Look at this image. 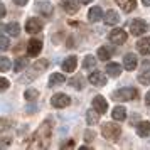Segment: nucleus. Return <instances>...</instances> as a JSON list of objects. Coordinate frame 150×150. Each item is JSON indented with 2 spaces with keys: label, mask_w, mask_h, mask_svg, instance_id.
I'll use <instances>...</instances> for the list:
<instances>
[{
  "label": "nucleus",
  "mask_w": 150,
  "mask_h": 150,
  "mask_svg": "<svg viewBox=\"0 0 150 150\" xmlns=\"http://www.w3.org/2000/svg\"><path fill=\"white\" fill-rule=\"evenodd\" d=\"M49 138H51V125H49V122H44L41 125V128L37 130V133L34 135V140H37V143H34L32 147L46 149L49 143Z\"/></svg>",
  "instance_id": "nucleus-1"
},
{
  "label": "nucleus",
  "mask_w": 150,
  "mask_h": 150,
  "mask_svg": "<svg viewBox=\"0 0 150 150\" xmlns=\"http://www.w3.org/2000/svg\"><path fill=\"white\" fill-rule=\"evenodd\" d=\"M101 133L105 138L115 142L122 135V128H120V125H115V123H105V125H101Z\"/></svg>",
  "instance_id": "nucleus-2"
},
{
  "label": "nucleus",
  "mask_w": 150,
  "mask_h": 150,
  "mask_svg": "<svg viewBox=\"0 0 150 150\" xmlns=\"http://www.w3.org/2000/svg\"><path fill=\"white\" fill-rule=\"evenodd\" d=\"M138 96V91L135 88H122V89H116L113 93V100L116 101H130Z\"/></svg>",
  "instance_id": "nucleus-3"
},
{
  "label": "nucleus",
  "mask_w": 150,
  "mask_h": 150,
  "mask_svg": "<svg viewBox=\"0 0 150 150\" xmlns=\"http://www.w3.org/2000/svg\"><path fill=\"white\" fill-rule=\"evenodd\" d=\"M51 103L54 108H66L69 103H71V98L64 93H56L52 98H51Z\"/></svg>",
  "instance_id": "nucleus-4"
},
{
  "label": "nucleus",
  "mask_w": 150,
  "mask_h": 150,
  "mask_svg": "<svg viewBox=\"0 0 150 150\" xmlns=\"http://www.w3.org/2000/svg\"><path fill=\"white\" fill-rule=\"evenodd\" d=\"M147 30V22L142 19H135V21L130 22V32L133 35H142Z\"/></svg>",
  "instance_id": "nucleus-5"
},
{
  "label": "nucleus",
  "mask_w": 150,
  "mask_h": 150,
  "mask_svg": "<svg viewBox=\"0 0 150 150\" xmlns=\"http://www.w3.org/2000/svg\"><path fill=\"white\" fill-rule=\"evenodd\" d=\"M42 51V42L39 39H30L27 42V54L30 57H35V56H39V52Z\"/></svg>",
  "instance_id": "nucleus-6"
},
{
  "label": "nucleus",
  "mask_w": 150,
  "mask_h": 150,
  "mask_svg": "<svg viewBox=\"0 0 150 150\" xmlns=\"http://www.w3.org/2000/svg\"><path fill=\"white\" fill-rule=\"evenodd\" d=\"M89 83L91 84H95V86H105L106 84V74L101 73V71H93L91 74H89Z\"/></svg>",
  "instance_id": "nucleus-7"
},
{
  "label": "nucleus",
  "mask_w": 150,
  "mask_h": 150,
  "mask_svg": "<svg viewBox=\"0 0 150 150\" xmlns=\"http://www.w3.org/2000/svg\"><path fill=\"white\" fill-rule=\"evenodd\" d=\"M110 41L113 42V44H123V42L127 41V32L123 29H113L110 32Z\"/></svg>",
  "instance_id": "nucleus-8"
},
{
  "label": "nucleus",
  "mask_w": 150,
  "mask_h": 150,
  "mask_svg": "<svg viewBox=\"0 0 150 150\" xmlns=\"http://www.w3.org/2000/svg\"><path fill=\"white\" fill-rule=\"evenodd\" d=\"M25 30H27L29 34H37V32H41L42 30L41 21H37L35 17H30V19L25 22Z\"/></svg>",
  "instance_id": "nucleus-9"
},
{
  "label": "nucleus",
  "mask_w": 150,
  "mask_h": 150,
  "mask_svg": "<svg viewBox=\"0 0 150 150\" xmlns=\"http://www.w3.org/2000/svg\"><path fill=\"white\" fill-rule=\"evenodd\" d=\"M93 108H95L100 115H101V113H106V110H108V101H106L103 96L98 95V96L93 98Z\"/></svg>",
  "instance_id": "nucleus-10"
},
{
  "label": "nucleus",
  "mask_w": 150,
  "mask_h": 150,
  "mask_svg": "<svg viewBox=\"0 0 150 150\" xmlns=\"http://www.w3.org/2000/svg\"><path fill=\"white\" fill-rule=\"evenodd\" d=\"M61 7L68 12V14H76L79 10V2L78 0H62Z\"/></svg>",
  "instance_id": "nucleus-11"
},
{
  "label": "nucleus",
  "mask_w": 150,
  "mask_h": 150,
  "mask_svg": "<svg viewBox=\"0 0 150 150\" xmlns=\"http://www.w3.org/2000/svg\"><path fill=\"white\" fill-rule=\"evenodd\" d=\"M76 66H78V59H76L74 56H69L68 59H64L61 64L62 71H66V73H73L76 69Z\"/></svg>",
  "instance_id": "nucleus-12"
},
{
  "label": "nucleus",
  "mask_w": 150,
  "mask_h": 150,
  "mask_svg": "<svg viewBox=\"0 0 150 150\" xmlns=\"http://www.w3.org/2000/svg\"><path fill=\"white\" fill-rule=\"evenodd\" d=\"M103 21H105L106 25H116V24L120 22L118 12H115V10H108V12L105 14V17H103Z\"/></svg>",
  "instance_id": "nucleus-13"
},
{
  "label": "nucleus",
  "mask_w": 150,
  "mask_h": 150,
  "mask_svg": "<svg viewBox=\"0 0 150 150\" xmlns=\"http://www.w3.org/2000/svg\"><path fill=\"white\" fill-rule=\"evenodd\" d=\"M137 47H138V52L143 56H149L150 54V37H143L138 41L137 44Z\"/></svg>",
  "instance_id": "nucleus-14"
},
{
  "label": "nucleus",
  "mask_w": 150,
  "mask_h": 150,
  "mask_svg": "<svg viewBox=\"0 0 150 150\" xmlns=\"http://www.w3.org/2000/svg\"><path fill=\"white\" fill-rule=\"evenodd\" d=\"M123 68L127 71H133L137 68V57L135 54H127L123 57Z\"/></svg>",
  "instance_id": "nucleus-15"
},
{
  "label": "nucleus",
  "mask_w": 150,
  "mask_h": 150,
  "mask_svg": "<svg viewBox=\"0 0 150 150\" xmlns=\"http://www.w3.org/2000/svg\"><path fill=\"white\" fill-rule=\"evenodd\" d=\"M101 17H103L101 7H91L89 8V12H88V21L89 22H98V21H101Z\"/></svg>",
  "instance_id": "nucleus-16"
},
{
  "label": "nucleus",
  "mask_w": 150,
  "mask_h": 150,
  "mask_svg": "<svg viewBox=\"0 0 150 150\" xmlns=\"http://www.w3.org/2000/svg\"><path fill=\"white\" fill-rule=\"evenodd\" d=\"M37 10L41 12L44 17H51V14H52V4H49V2H39L37 4Z\"/></svg>",
  "instance_id": "nucleus-17"
},
{
  "label": "nucleus",
  "mask_w": 150,
  "mask_h": 150,
  "mask_svg": "<svg viewBox=\"0 0 150 150\" xmlns=\"http://www.w3.org/2000/svg\"><path fill=\"white\" fill-rule=\"evenodd\" d=\"M115 2L122 7L123 12H132V10H135V7H137L135 0H115Z\"/></svg>",
  "instance_id": "nucleus-18"
},
{
  "label": "nucleus",
  "mask_w": 150,
  "mask_h": 150,
  "mask_svg": "<svg viewBox=\"0 0 150 150\" xmlns=\"http://www.w3.org/2000/svg\"><path fill=\"white\" fill-rule=\"evenodd\" d=\"M106 73L111 78H116V76H120V73H122V66L118 62H108L106 64Z\"/></svg>",
  "instance_id": "nucleus-19"
},
{
  "label": "nucleus",
  "mask_w": 150,
  "mask_h": 150,
  "mask_svg": "<svg viewBox=\"0 0 150 150\" xmlns=\"http://www.w3.org/2000/svg\"><path fill=\"white\" fill-rule=\"evenodd\" d=\"M111 116H113V120H116V122H123L127 118V110L123 108V106H115L113 111H111Z\"/></svg>",
  "instance_id": "nucleus-20"
},
{
  "label": "nucleus",
  "mask_w": 150,
  "mask_h": 150,
  "mask_svg": "<svg viewBox=\"0 0 150 150\" xmlns=\"http://www.w3.org/2000/svg\"><path fill=\"white\" fill-rule=\"evenodd\" d=\"M137 133L140 137H149L150 135V123L149 122H140L137 125Z\"/></svg>",
  "instance_id": "nucleus-21"
},
{
  "label": "nucleus",
  "mask_w": 150,
  "mask_h": 150,
  "mask_svg": "<svg viewBox=\"0 0 150 150\" xmlns=\"http://www.w3.org/2000/svg\"><path fill=\"white\" fill-rule=\"evenodd\" d=\"M64 81H66L64 74H61V73H54V74H51V78H49V86H57V84H62Z\"/></svg>",
  "instance_id": "nucleus-22"
},
{
  "label": "nucleus",
  "mask_w": 150,
  "mask_h": 150,
  "mask_svg": "<svg viewBox=\"0 0 150 150\" xmlns=\"http://www.w3.org/2000/svg\"><path fill=\"white\" fill-rule=\"evenodd\" d=\"M86 120H88V125H95L100 120V113L96 110H89V111H86Z\"/></svg>",
  "instance_id": "nucleus-23"
},
{
  "label": "nucleus",
  "mask_w": 150,
  "mask_h": 150,
  "mask_svg": "<svg viewBox=\"0 0 150 150\" xmlns=\"http://www.w3.org/2000/svg\"><path fill=\"white\" fill-rule=\"evenodd\" d=\"M5 30H7L10 35H19V32H21V25H19L17 22H10V24L5 25Z\"/></svg>",
  "instance_id": "nucleus-24"
},
{
  "label": "nucleus",
  "mask_w": 150,
  "mask_h": 150,
  "mask_svg": "<svg viewBox=\"0 0 150 150\" xmlns=\"http://www.w3.org/2000/svg\"><path fill=\"white\" fill-rule=\"evenodd\" d=\"M47 66H49V62L46 61V59H41V61L34 62V66H32V71L39 74V73H42V71H44V69L47 68Z\"/></svg>",
  "instance_id": "nucleus-25"
},
{
  "label": "nucleus",
  "mask_w": 150,
  "mask_h": 150,
  "mask_svg": "<svg viewBox=\"0 0 150 150\" xmlns=\"http://www.w3.org/2000/svg\"><path fill=\"white\" fill-rule=\"evenodd\" d=\"M83 68L84 69H95L96 68V59L93 56H86L84 61H83Z\"/></svg>",
  "instance_id": "nucleus-26"
},
{
  "label": "nucleus",
  "mask_w": 150,
  "mask_h": 150,
  "mask_svg": "<svg viewBox=\"0 0 150 150\" xmlns=\"http://www.w3.org/2000/svg\"><path fill=\"white\" fill-rule=\"evenodd\" d=\"M24 98H25L27 101H34V100H37V98H39V91L30 88V89H27V91L24 93Z\"/></svg>",
  "instance_id": "nucleus-27"
},
{
  "label": "nucleus",
  "mask_w": 150,
  "mask_h": 150,
  "mask_svg": "<svg viewBox=\"0 0 150 150\" xmlns=\"http://www.w3.org/2000/svg\"><path fill=\"white\" fill-rule=\"evenodd\" d=\"M10 66H12V62H10V59L8 57H5V56H0V71H8L10 69Z\"/></svg>",
  "instance_id": "nucleus-28"
},
{
  "label": "nucleus",
  "mask_w": 150,
  "mask_h": 150,
  "mask_svg": "<svg viewBox=\"0 0 150 150\" xmlns=\"http://www.w3.org/2000/svg\"><path fill=\"white\" fill-rule=\"evenodd\" d=\"M110 56H111V51L108 47H100L98 49V57L101 59V61H108Z\"/></svg>",
  "instance_id": "nucleus-29"
},
{
  "label": "nucleus",
  "mask_w": 150,
  "mask_h": 150,
  "mask_svg": "<svg viewBox=\"0 0 150 150\" xmlns=\"http://www.w3.org/2000/svg\"><path fill=\"white\" fill-rule=\"evenodd\" d=\"M25 66H27V59H25V57H19V59H17V62H15L14 69L17 71V73H21Z\"/></svg>",
  "instance_id": "nucleus-30"
},
{
  "label": "nucleus",
  "mask_w": 150,
  "mask_h": 150,
  "mask_svg": "<svg viewBox=\"0 0 150 150\" xmlns=\"http://www.w3.org/2000/svg\"><path fill=\"white\" fill-rule=\"evenodd\" d=\"M69 83H71V86H73V88H76V89H83V86H84V84H83V78H81V76L73 78Z\"/></svg>",
  "instance_id": "nucleus-31"
},
{
  "label": "nucleus",
  "mask_w": 150,
  "mask_h": 150,
  "mask_svg": "<svg viewBox=\"0 0 150 150\" xmlns=\"http://www.w3.org/2000/svg\"><path fill=\"white\" fill-rule=\"evenodd\" d=\"M138 81L142 84H150V71H143L142 74L138 76Z\"/></svg>",
  "instance_id": "nucleus-32"
},
{
  "label": "nucleus",
  "mask_w": 150,
  "mask_h": 150,
  "mask_svg": "<svg viewBox=\"0 0 150 150\" xmlns=\"http://www.w3.org/2000/svg\"><path fill=\"white\" fill-rule=\"evenodd\" d=\"M10 47V41H8V37H5V35H0V49L2 51H5V49Z\"/></svg>",
  "instance_id": "nucleus-33"
},
{
  "label": "nucleus",
  "mask_w": 150,
  "mask_h": 150,
  "mask_svg": "<svg viewBox=\"0 0 150 150\" xmlns=\"http://www.w3.org/2000/svg\"><path fill=\"white\" fill-rule=\"evenodd\" d=\"M8 86H10V83H8L5 78H0V91H5Z\"/></svg>",
  "instance_id": "nucleus-34"
},
{
  "label": "nucleus",
  "mask_w": 150,
  "mask_h": 150,
  "mask_svg": "<svg viewBox=\"0 0 150 150\" xmlns=\"http://www.w3.org/2000/svg\"><path fill=\"white\" fill-rule=\"evenodd\" d=\"M10 142H12V138H4V140H0V149H2V147H7V145H10Z\"/></svg>",
  "instance_id": "nucleus-35"
},
{
  "label": "nucleus",
  "mask_w": 150,
  "mask_h": 150,
  "mask_svg": "<svg viewBox=\"0 0 150 150\" xmlns=\"http://www.w3.org/2000/svg\"><path fill=\"white\" fill-rule=\"evenodd\" d=\"M71 147H74V142L73 140H69L68 143H62V149H71Z\"/></svg>",
  "instance_id": "nucleus-36"
},
{
  "label": "nucleus",
  "mask_w": 150,
  "mask_h": 150,
  "mask_svg": "<svg viewBox=\"0 0 150 150\" xmlns=\"http://www.w3.org/2000/svg\"><path fill=\"white\" fill-rule=\"evenodd\" d=\"M2 17H5V7H4V4H0V19Z\"/></svg>",
  "instance_id": "nucleus-37"
},
{
  "label": "nucleus",
  "mask_w": 150,
  "mask_h": 150,
  "mask_svg": "<svg viewBox=\"0 0 150 150\" xmlns=\"http://www.w3.org/2000/svg\"><path fill=\"white\" fill-rule=\"evenodd\" d=\"M12 2H14V4H17V5H25L29 0H12Z\"/></svg>",
  "instance_id": "nucleus-38"
},
{
  "label": "nucleus",
  "mask_w": 150,
  "mask_h": 150,
  "mask_svg": "<svg viewBox=\"0 0 150 150\" xmlns=\"http://www.w3.org/2000/svg\"><path fill=\"white\" fill-rule=\"evenodd\" d=\"M93 137H95V133H93V132H86V140H93Z\"/></svg>",
  "instance_id": "nucleus-39"
},
{
  "label": "nucleus",
  "mask_w": 150,
  "mask_h": 150,
  "mask_svg": "<svg viewBox=\"0 0 150 150\" xmlns=\"http://www.w3.org/2000/svg\"><path fill=\"white\" fill-rule=\"evenodd\" d=\"M145 103H147V105H150V91L147 93V96H145Z\"/></svg>",
  "instance_id": "nucleus-40"
},
{
  "label": "nucleus",
  "mask_w": 150,
  "mask_h": 150,
  "mask_svg": "<svg viewBox=\"0 0 150 150\" xmlns=\"http://www.w3.org/2000/svg\"><path fill=\"white\" fill-rule=\"evenodd\" d=\"M142 2H143V5H147V7L150 5V0H142Z\"/></svg>",
  "instance_id": "nucleus-41"
},
{
  "label": "nucleus",
  "mask_w": 150,
  "mask_h": 150,
  "mask_svg": "<svg viewBox=\"0 0 150 150\" xmlns=\"http://www.w3.org/2000/svg\"><path fill=\"white\" fill-rule=\"evenodd\" d=\"M79 2H81V4H89L91 0H79Z\"/></svg>",
  "instance_id": "nucleus-42"
}]
</instances>
